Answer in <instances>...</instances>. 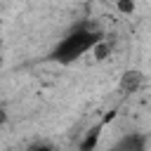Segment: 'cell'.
<instances>
[{
    "mask_svg": "<svg viewBox=\"0 0 151 151\" xmlns=\"http://www.w3.org/2000/svg\"><path fill=\"white\" fill-rule=\"evenodd\" d=\"M0 123H5V111H0Z\"/></svg>",
    "mask_w": 151,
    "mask_h": 151,
    "instance_id": "7",
    "label": "cell"
},
{
    "mask_svg": "<svg viewBox=\"0 0 151 151\" xmlns=\"http://www.w3.org/2000/svg\"><path fill=\"white\" fill-rule=\"evenodd\" d=\"M99 130H101V125H99V127H92V130L87 132V137H85L83 144H80V151H92V149L97 146V142H99Z\"/></svg>",
    "mask_w": 151,
    "mask_h": 151,
    "instance_id": "4",
    "label": "cell"
},
{
    "mask_svg": "<svg viewBox=\"0 0 151 151\" xmlns=\"http://www.w3.org/2000/svg\"><path fill=\"white\" fill-rule=\"evenodd\" d=\"M99 40H101V35L97 31H92L87 26H76L54 45V50L50 52L47 59L57 61L61 66H68V64L78 61L83 54H87L90 50H94L99 45Z\"/></svg>",
    "mask_w": 151,
    "mask_h": 151,
    "instance_id": "1",
    "label": "cell"
},
{
    "mask_svg": "<svg viewBox=\"0 0 151 151\" xmlns=\"http://www.w3.org/2000/svg\"><path fill=\"white\" fill-rule=\"evenodd\" d=\"M24 151H54V146H52V144H31V146H26Z\"/></svg>",
    "mask_w": 151,
    "mask_h": 151,
    "instance_id": "5",
    "label": "cell"
},
{
    "mask_svg": "<svg viewBox=\"0 0 151 151\" xmlns=\"http://www.w3.org/2000/svg\"><path fill=\"white\" fill-rule=\"evenodd\" d=\"M111 151H146V134L142 132H130L123 139H118Z\"/></svg>",
    "mask_w": 151,
    "mask_h": 151,
    "instance_id": "2",
    "label": "cell"
},
{
    "mask_svg": "<svg viewBox=\"0 0 151 151\" xmlns=\"http://www.w3.org/2000/svg\"><path fill=\"white\" fill-rule=\"evenodd\" d=\"M0 52H2V40H0Z\"/></svg>",
    "mask_w": 151,
    "mask_h": 151,
    "instance_id": "8",
    "label": "cell"
},
{
    "mask_svg": "<svg viewBox=\"0 0 151 151\" xmlns=\"http://www.w3.org/2000/svg\"><path fill=\"white\" fill-rule=\"evenodd\" d=\"M118 7H120L123 12H132V2H130V0H120V2H118Z\"/></svg>",
    "mask_w": 151,
    "mask_h": 151,
    "instance_id": "6",
    "label": "cell"
},
{
    "mask_svg": "<svg viewBox=\"0 0 151 151\" xmlns=\"http://www.w3.org/2000/svg\"><path fill=\"white\" fill-rule=\"evenodd\" d=\"M142 83H144V76L139 71H127L123 76V90L125 92H137L142 87Z\"/></svg>",
    "mask_w": 151,
    "mask_h": 151,
    "instance_id": "3",
    "label": "cell"
}]
</instances>
